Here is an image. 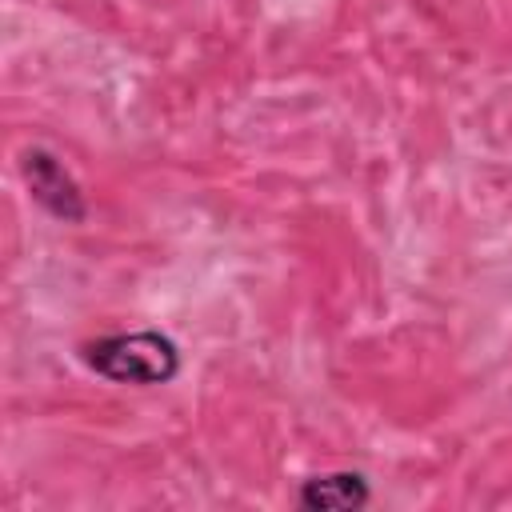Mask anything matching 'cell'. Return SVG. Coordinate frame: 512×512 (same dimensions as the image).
<instances>
[{
    "mask_svg": "<svg viewBox=\"0 0 512 512\" xmlns=\"http://www.w3.org/2000/svg\"><path fill=\"white\" fill-rule=\"evenodd\" d=\"M80 360L112 380V384H136V388H152V384H168L180 372V348L172 336L156 332V328H140V332H112V336H96L80 348Z\"/></svg>",
    "mask_w": 512,
    "mask_h": 512,
    "instance_id": "obj_1",
    "label": "cell"
},
{
    "mask_svg": "<svg viewBox=\"0 0 512 512\" xmlns=\"http://www.w3.org/2000/svg\"><path fill=\"white\" fill-rule=\"evenodd\" d=\"M20 176L32 192V200L60 224H80L88 216V204H84V192L80 184L72 180V172L60 164L56 152L48 148H24L20 152Z\"/></svg>",
    "mask_w": 512,
    "mask_h": 512,
    "instance_id": "obj_2",
    "label": "cell"
},
{
    "mask_svg": "<svg viewBox=\"0 0 512 512\" xmlns=\"http://www.w3.org/2000/svg\"><path fill=\"white\" fill-rule=\"evenodd\" d=\"M372 500V488L360 472H328V476H312L300 484L296 504L308 512H352L364 508Z\"/></svg>",
    "mask_w": 512,
    "mask_h": 512,
    "instance_id": "obj_3",
    "label": "cell"
}]
</instances>
